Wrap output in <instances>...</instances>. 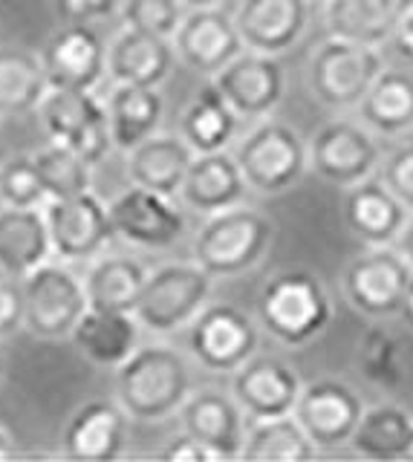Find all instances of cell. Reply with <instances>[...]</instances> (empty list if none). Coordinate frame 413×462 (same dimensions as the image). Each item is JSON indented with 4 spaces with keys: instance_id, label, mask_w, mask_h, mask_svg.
I'll return each instance as SVG.
<instances>
[{
    "instance_id": "obj_1",
    "label": "cell",
    "mask_w": 413,
    "mask_h": 462,
    "mask_svg": "<svg viewBox=\"0 0 413 462\" xmlns=\"http://www.w3.org/2000/svg\"><path fill=\"white\" fill-rule=\"evenodd\" d=\"M119 404L139 422H162L191 396L185 358L170 346H139L116 370Z\"/></svg>"
},
{
    "instance_id": "obj_2",
    "label": "cell",
    "mask_w": 413,
    "mask_h": 462,
    "mask_svg": "<svg viewBox=\"0 0 413 462\" xmlns=\"http://www.w3.org/2000/svg\"><path fill=\"white\" fill-rule=\"evenodd\" d=\"M261 324L289 346L312 341L330 324V295L312 272H280L261 289Z\"/></svg>"
},
{
    "instance_id": "obj_3",
    "label": "cell",
    "mask_w": 413,
    "mask_h": 462,
    "mask_svg": "<svg viewBox=\"0 0 413 462\" xmlns=\"http://www.w3.org/2000/svg\"><path fill=\"white\" fill-rule=\"evenodd\" d=\"M275 228L263 214L252 208H225L208 214L206 226L194 237V263L211 278H234L249 272L272 245Z\"/></svg>"
},
{
    "instance_id": "obj_4",
    "label": "cell",
    "mask_w": 413,
    "mask_h": 462,
    "mask_svg": "<svg viewBox=\"0 0 413 462\" xmlns=\"http://www.w3.org/2000/svg\"><path fill=\"white\" fill-rule=\"evenodd\" d=\"M38 116L50 142L81 153L90 165L102 162L113 148L107 105H102L93 90L50 87L38 105Z\"/></svg>"
},
{
    "instance_id": "obj_5",
    "label": "cell",
    "mask_w": 413,
    "mask_h": 462,
    "mask_svg": "<svg viewBox=\"0 0 413 462\" xmlns=\"http://www.w3.org/2000/svg\"><path fill=\"white\" fill-rule=\"evenodd\" d=\"M211 292V274L199 263H168L148 274L136 303L139 324L151 332H174L194 324L206 310Z\"/></svg>"
},
{
    "instance_id": "obj_6",
    "label": "cell",
    "mask_w": 413,
    "mask_h": 462,
    "mask_svg": "<svg viewBox=\"0 0 413 462\" xmlns=\"http://www.w3.org/2000/svg\"><path fill=\"white\" fill-rule=\"evenodd\" d=\"M381 69L384 64L376 47L330 35L309 61V87L326 107H353L362 105Z\"/></svg>"
},
{
    "instance_id": "obj_7",
    "label": "cell",
    "mask_w": 413,
    "mask_h": 462,
    "mask_svg": "<svg viewBox=\"0 0 413 462\" xmlns=\"http://www.w3.org/2000/svg\"><path fill=\"white\" fill-rule=\"evenodd\" d=\"M23 286V327L38 338H64L90 310L84 283L73 272L44 263L21 281Z\"/></svg>"
},
{
    "instance_id": "obj_8",
    "label": "cell",
    "mask_w": 413,
    "mask_h": 462,
    "mask_svg": "<svg viewBox=\"0 0 413 462\" xmlns=\"http://www.w3.org/2000/svg\"><path fill=\"white\" fill-rule=\"evenodd\" d=\"M246 185L258 194H283L304 177L309 153L304 139L280 122H263L237 144Z\"/></svg>"
},
{
    "instance_id": "obj_9",
    "label": "cell",
    "mask_w": 413,
    "mask_h": 462,
    "mask_svg": "<svg viewBox=\"0 0 413 462\" xmlns=\"http://www.w3.org/2000/svg\"><path fill=\"white\" fill-rule=\"evenodd\" d=\"M44 217L50 226L52 249L61 260H93L116 237L110 208L93 191L50 199Z\"/></svg>"
},
{
    "instance_id": "obj_10",
    "label": "cell",
    "mask_w": 413,
    "mask_h": 462,
    "mask_svg": "<svg viewBox=\"0 0 413 462\" xmlns=\"http://www.w3.org/2000/svg\"><path fill=\"white\" fill-rule=\"evenodd\" d=\"M194 358L211 373H234L258 350V329L252 318L229 303L206 307L188 332Z\"/></svg>"
},
{
    "instance_id": "obj_11",
    "label": "cell",
    "mask_w": 413,
    "mask_h": 462,
    "mask_svg": "<svg viewBox=\"0 0 413 462\" xmlns=\"http://www.w3.org/2000/svg\"><path fill=\"white\" fill-rule=\"evenodd\" d=\"M410 278L413 269L402 252H393L388 245H373V252L355 257L350 263L344 274V292L355 310L384 318L402 307Z\"/></svg>"
},
{
    "instance_id": "obj_12",
    "label": "cell",
    "mask_w": 413,
    "mask_h": 462,
    "mask_svg": "<svg viewBox=\"0 0 413 462\" xmlns=\"http://www.w3.org/2000/svg\"><path fill=\"white\" fill-rule=\"evenodd\" d=\"M292 413L318 448H335L353 439L355 428L362 422L364 404L353 387L321 379L301 390Z\"/></svg>"
},
{
    "instance_id": "obj_13",
    "label": "cell",
    "mask_w": 413,
    "mask_h": 462,
    "mask_svg": "<svg viewBox=\"0 0 413 462\" xmlns=\"http://www.w3.org/2000/svg\"><path fill=\"white\" fill-rule=\"evenodd\" d=\"M110 220L116 235L142 249H168L182 237L185 220L168 197L133 185L110 202Z\"/></svg>"
},
{
    "instance_id": "obj_14",
    "label": "cell",
    "mask_w": 413,
    "mask_h": 462,
    "mask_svg": "<svg viewBox=\"0 0 413 462\" xmlns=\"http://www.w3.org/2000/svg\"><path fill=\"white\" fill-rule=\"evenodd\" d=\"M41 61H44L50 87L93 90L107 72V50L90 23H64L47 41Z\"/></svg>"
},
{
    "instance_id": "obj_15",
    "label": "cell",
    "mask_w": 413,
    "mask_h": 462,
    "mask_svg": "<svg viewBox=\"0 0 413 462\" xmlns=\"http://www.w3.org/2000/svg\"><path fill=\"white\" fill-rule=\"evenodd\" d=\"M309 162L326 182L353 188L379 165V148L364 127L353 122H330L312 139Z\"/></svg>"
},
{
    "instance_id": "obj_16",
    "label": "cell",
    "mask_w": 413,
    "mask_h": 462,
    "mask_svg": "<svg viewBox=\"0 0 413 462\" xmlns=\"http://www.w3.org/2000/svg\"><path fill=\"white\" fill-rule=\"evenodd\" d=\"M215 84L240 119H263L283 98V69L278 58L252 50L225 64L215 76Z\"/></svg>"
},
{
    "instance_id": "obj_17",
    "label": "cell",
    "mask_w": 413,
    "mask_h": 462,
    "mask_svg": "<svg viewBox=\"0 0 413 462\" xmlns=\"http://www.w3.org/2000/svg\"><path fill=\"white\" fill-rule=\"evenodd\" d=\"M174 47L191 69L203 72V76H217L225 64L243 52L246 43L237 32L234 18L217 6H208L185 14L174 35Z\"/></svg>"
},
{
    "instance_id": "obj_18",
    "label": "cell",
    "mask_w": 413,
    "mask_h": 462,
    "mask_svg": "<svg viewBox=\"0 0 413 462\" xmlns=\"http://www.w3.org/2000/svg\"><path fill=\"white\" fill-rule=\"evenodd\" d=\"M232 390L243 413L252 419H272L292 413L304 387L298 373L283 358L252 356L243 367L234 370Z\"/></svg>"
},
{
    "instance_id": "obj_19",
    "label": "cell",
    "mask_w": 413,
    "mask_h": 462,
    "mask_svg": "<svg viewBox=\"0 0 413 462\" xmlns=\"http://www.w3.org/2000/svg\"><path fill=\"white\" fill-rule=\"evenodd\" d=\"M246 50L280 55L301 41L309 23L307 0H243L234 14Z\"/></svg>"
},
{
    "instance_id": "obj_20",
    "label": "cell",
    "mask_w": 413,
    "mask_h": 462,
    "mask_svg": "<svg viewBox=\"0 0 413 462\" xmlns=\"http://www.w3.org/2000/svg\"><path fill=\"white\" fill-rule=\"evenodd\" d=\"M185 433L208 445L217 459H232L243 454V408L234 396L223 390H197L179 408Z\"/></svg>"
},
{
    "instance_id": "obj_21",
    "label": "cell",
    "mask_w": 413,
    "mask_h": 462,
    "mask_svg": "<svg viewBox=\"0 0 413 462\" xmlns=\"http://www.w3.org/2000/svg\"><path fill=\"white\" fill-rule=\"evenodd\" d=\"M127 411L116 402H87L64 428V454L84 462H107L124 451Z\"/></svg>"
},
{
    "instance_id": "obj_22",
    "label": "cell",
    "mask_w": 413,
    "mask_h": 462,
    "mask_svg": "<svg viewBox=\"0 0 413 462\" xmlns=\"http://www.w3.org/2000/svg\"><path fill=\"white\" fill-rule=\"evenodd\" d=\"M246 188L249 185L243 171H240L237 156L225 151H211L194 156L179 194L185 206L194 208L197 214H217L240 206V199L246 197Z\"/></svg>"
},
{
    "instance_id": "obj_23",
    "label": "cell",
    "mask_w": 413,
    "mask_h": 462,
    "mask_svg": "<svg viewBox=\"0 0 413 462\" xmlns=\"http://www.w3.org/2000/svg\"><path fill=\"white\" fill-rule=\"evenodd\" d=\"M350 231L367 245H388L408 226V208L381 180H362L344 199Z\"/></svg>"
},
{
    "instance_id": "obj_24",
    "label": "cell",
    "mask_w": 413,
    "mask_h": 462,
    "mask_svg": "<svg viewBox=\"0 0 413 462\" xmlns=\"http://www.w3.org/2000/svg\"><path fill=\"white\" fill-rule=\"evenodd\" d=\"M52 252L47 217L38 208H0V272L23 281L38 266L50 263Z\"/></svg>"
},
{
    "instance_id": "obj_25",
    "label": "cell",
    "mask_w": 413,
    "mask_h": 462,
    "mask_svg": "<svg viewBox=\"0 0 413 462\" xmlns=\"http://www.w3.org/2000/svg\"><path fill=\"white\" fill-rule=\"evenodd\" d=\"M177 50L168 38L127 29L107 47V72L116 84L160 87L174 69Z\"/></svg>"
},
{
    "instance_id": "obj_26",
    "label": "cell",
    "mask_w": 413,
    "mask_h": 462,
    "mask_svg": "<svg viewBox=\"0 0 413 462\" xmlns=\"http://www.w3.org/2000/svg\"><path fill=\"white\" fill-rule=\"evenodd\" d=\"M69 338L93 365L119 370L139 350V318L136 312L87 310Z\"/></svg>"
},
{
    "instance_id": "obj_27",
    "label": "cell",
    "mask_w": 413,
    "mask_h": 462,
    "mask_svg": "<svg viewBox=\"0 0 413 462\" xmlns=\"http://www.w3.org/2000/svg\"><path fill=\"white\" fill-rule=\"evenodd\" d=\"M197 151L191 148L185 136H151L131 151V162H127V173H131L133 185L151 188V191L162 197H174L194 162Z\"/></svg>"
},
{
    "instance_id": "obj_28",
    "label": "cell",
    "mask_w": 413,
    "mask_h": 462,
    "mask_svg": "<svg viewBox=\"0 0 413 462\" xmlns=\"http://www.w3.org/2000/svg\"><path fill=\"white\" fill-rule=\"evenodd\" d=\"M107 116L113 144L131 153L136 144L151 139L162 122V96L156 87L139 84H116L107 96Z\"/></svg>"
},
{
    "instance_id": "obj_29",
    "label": "cell",
    "mask_w": 413,
    "mask_h": 462,
    "mask_svg": "<svg viewBox=\"0 0 413 462\" xmlns=\"http://www.w3.org/2000/svg\"><path fill=\"white\" fill-rule=\"evenodd\" d=\"M148 283L145 266L133 257L110 254L102 257L84 278V292H87L90 310L105 312H136L142 289Z\"/></svg>"
},
{
    "instance_id": "obj_30",
    "label": "cell",
    "mask_w": 413,
    "mask_h": 462,
    "mask_svg": "<svg viewBox=\"0 0 413 462\" xmlns=\"http://www.w3.org/2000/svg\"><path fill=\"white\" fill-rule=\"evenodd\" d=\"M399 0H326V29L367 47H381L393 38Z\"/></svg>"
},
{
    "instance_id": "obj_31",
    "label": "cell",
    "mask_w": 413,
    "mask_h": 462,
    "mask_svg": "<svg viewBox=\"0 0 413 462\" xmlns=\"http://www.w3.org/2000/svg\"><path fill=\"white\" fill-rule=\"evenodd\" d=\"M47 90L50 79L38 55L18 47H0V116L38 110Z\"/></svg>"
},
{
    "instance_id": "obj_32",
    "label": "cell",
    "mask_w": 413,
    "mask_h": 462,
    "mask_svg": "<svg viewBox=\"0 0 413 462\" xmlns=\"http://www.w3.org/2000/svg\"><path fill=\"white\" fill-rule=\"evenodd\" d=\"M234 107L225 101L217 84H208L197 93V98L182 113V136L197 153L225 151V144L234 139L237 130Z\"/></svg>"
},
{
    "instance_id": "obj_33",
    "label": "cell",
    "mask_w": 413,
    "mask_h": 462,
    "mask_svg": "<svg viewBox=\"0 0 413 462\" xmlns=\"http://www.w3.org/2000/svg\"><path fill=\"white\" fill-rule=\"evenodd\" d=\"M413 437V416L399 404H376L362 413L353 433V451L367 459H405Z\"/></svg>"
},
{
    "instance_id": "obj_34",
    "label": "cell",
    "mask_w": 413,
    "mask_h": 462,
    "mask_svg": "<svg viewBox=\"0 0 413 462\" xmlns=\"http://www.w3.org/2000/svg\"><path fill=\"white\" fill-rule=\"evenodd\" d=\"M316 454L318 445L309 439V433L295 419V413H287L272 419H254L240 457L254 462H304Z\"/></svg>"
},
{
    "instance_id": "obj_35",
    "label": "cell",
    "mask_w": 413,
    "mask_h": 462,
    "mask_svg": "<svg viewBox=\"0 0 413 462\" xmlns=\"http://www.w3.org/2000/svg\"><path fill=\"white\" fill-rule=\"evenodd\" d=\"M362 119L379 134H405L413 127V76L381 69V76L362 98Z\"/></svg>"
},
{
    "instance_id": "obj_36",
    "label": "cell",
    "mask_w": 413,
    "mask_h": 462,
    "mask_svg": "<svg viewBox=\"0 0 413 462\" xmlns=\"http://www.w3.org/2000/svg\"><path fill=\"white\" fill-rule=\"evenodd\" d=\"M32 162L41 173V182H44L50 199L76 197V194L90 191L93 165L81 153L64 148V144L50 142L47 148L32 153Z\"/></svg>"
},
{
    "instance_id": "obj_37",
    "label": "cell",
    "mask_w": 413,
    "mask_h": 462,
    "mask_svg": "<svg viewBox=\"0 0 413 462\" xmlns=\"http://www.w3.org/2000/svg\"><path fill=\"white\" fill-rule=\"evenodd\" d=\"M362 373L373 384L393 387L402 382V361H399V344L388 329H367L359 344Z\"/></svg>"
},
{
    "instance_id": "obj_38",
    "label": "cell",
    "mask_w": 413,
    "mask_h": 462,
    "mask_svg": "<svg viewBox=\"0 0 413 462\" xmlns=\"http://www.w3.org/2000/svg\"><path fill=\"white\" fill-rule=\"evenodd\" d=\"M0 199L18 208H38L50 202L32 156H15L0 168Z\"/></svg>"
},
{
    "instance_id": "obj_39",
    "label": "cell",
    "mask_w": 413,
    "mask_h": 462,
    "mask_svg": "<svg viewBox=\"0 0 413 462\" xmlns=\"http://www.w3.org/2000/svg\"><path fill=\"white\" fill-rule=\"evenodd\" d=\"M182 6V0H122V21L127 29L170 38L185 18Z\"/></svg>"
},
{
    "instance_id": "obj_40",
    "label": "cell",
    "mask_w": 413,
    "mask_h": 462,
    "mask_svg": "<svg viewBox=\"0 0 413 462\" xmlns=\"http://www.w3.org/2000/svg\"><path fill=\"white\" fill-rule=\"evenodd\" d=\"M381 182L405 202L408 211H413V144H402L384 159Z\"/></svg>"
},
{
    "instance_id": "obj_41",
    "label": "cell",
    "mask_w": 413,
    "mask_h": 462,
    "mask_svg": "<svg viewBox=\"0 0 413 462\" xmlns=\"http://www.w3.org/2000/svg\"><path fill=\"white\" fill-rule=\"evenodd\" d=\"M15 281L18 278L0 272V338H9L23 327V286Z\"/></svg>"
},
{
    "instance_id": "obj_42",
    "label": "cell",
    "mask_w": 413,
    "mask_h": 462,
    "mask_svg": "<svg viewBox=\"0 0 413 462\" xmlns=\"http://www.w3.org/2000/svg\"><path fill=\"white\" fill-rule=\"evenodd\" d=\"M55 9L67 23H90L116 9V0H55Z\"/></svg>"
},
{
    "instance_id": "obj_43",
    "label": "cell",
    "mask_w": 413,
    "mask_h": 462,
    "mask_svg": "<svg viewBox=\"0 0 413 462\" xmlns=\"http://www.w3.org/2000/svg\"><path fill=\"white\" fill-rule=\"evenodd\" d=\"M165 459L170 462H206V459H217V454L211 451L208 445L194 439L191 433H182V437L170 439V445L162 451Z\"/></svg>"
},
{
    "instance_id": "obj_44",
    "label": "cell",
    "mask_w": 413,
    "mask_h": 462,
    "mask_svg": "<svg viewBox=\"0 0 413 462\" xmlns=\"http://www.w3.org/2000/svg\"><path fill=\"white\" fill-rule=\"evenodd\" d=\"M393 43L399 52L413 61V0H399L396 23H393Z\"/></svg>"
},
{
    "instance_id": "obj_45",
    "label": "cell",
    "mask_w": 413,
    "mask_h": 462,
    "mask_svg": "<svg viewBox=\"0 0 413 462\" xmlns=\"http://www.w3.org/2000/svg\"><path fill=\"white\" fill-rule=\"evenodd\" d=\"M399 252H402V257L413 269V220H408V226L402 228V235H399Z\"/></svg>"
},
{
    "instance_id": "obj_46",
    "label": "cell",
    "mask_w": 413,
    "mask_h": 462,
    "mask_svg": "<svg viewBox=\"0 0 413 462\" xmlns=\"http://www.w3.org/2000/svg\"><path fill=\"white\" fill-rule=\"evenodd\" d=\"M399 315H402L405 321H408V327L413 329V278H410V283H408V292H405V298H402V307H399Z\"/></svg>"
},
{
    "instance_id": "obj_47",
    "label": "cell",
    "mask_w": 413,
    "mask_h": 462,
    "mask_svg": "<svg viewBox=\"0 0 413 462\" xmlns=\"http://www.w3.org/2000/svg\"><path fill=\"white\" fill-rule=\"evenodd\" d=\"M12 454H15V445H12V437L0 428V459H9Z\"/></svg>"
},
{
    "instance_id": "obj_48",
    "label": "cell",
    "mask_w": 413,
    "mask_h": 462,
    "mask_svg": "<svg viewBox=\"0 0 413 462\" xmlns=\"http://www.w3.org/2000/svg\"><path fill=\"white\" fill-rule=\"evenodd\" d=\"M185 6H191V9H208V6H217L220 0H182Z\"/></svg>"
},
{
    "instance_id": "obj_49",
    "label": "cell",
    "mask_w": 413,
    "mask_h": 462,
    "mask_svg": "<svg viewBox=\"0 0 413 462\" xmlns=\"http://www.w3.org/2000/svg\"><path fill=\"white\" fill-rule=\"evenodd\" d=\"M405 459H413V437H410V445H408V457Z\"/></svg>"
},
{
    "instance_id": "obj_50",
    "label": "cell",
    "mask_w": 413,
    "mask_h": 462,
    "mask_svg": "<svg viewBox=\"0 0 413 462\" xmlns=\"http://www.w3.org/2000/svg\"><path fill=\"white\" fill-rule=\"evenodd\" d=\"M0 375H4V361H0Z\"/></svg>"
}]
</instances>
